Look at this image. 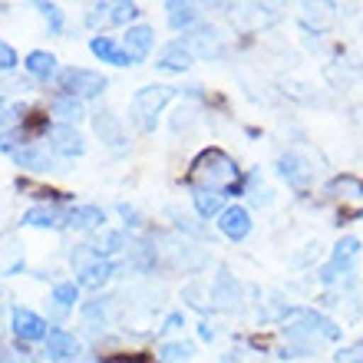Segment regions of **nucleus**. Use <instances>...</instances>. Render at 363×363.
Returning a JSON list of instances; mask_svg holds the SVG:
<instances>
[{
    "mask_svg": "<svg viewBox=\"0 0 363 363\" xmlns=\"http://www.w3.org/2000/svg\"><path fill=\"white\" fill-rule=\"evenodd\" d=\"M175 96V86H143L135 89L133 103H129V116H133V123L145 133H152L155 129V119L162 113L165 106L172 103Z\"/></svg>",
    "mask_w": 363,
    "mask_h": 363,
    "instance_id": "nucleus-3",
    "label": "nucleus"
},
{
    "mask_svg": "<svg viewBox=\"0 0 363 363\" xmlns=\"http://www.w3.org/2000/svg\"><path fill=\"white\" fill-rule=\"evenodd\" d=\"M89 50H93L96 60H103V63H113V67H133V60L129 53L123 50V43L113 37H93L89 40Z\"/></svg>",
    "mask_w": 363,
    "mask_h": 363,
    "instance_id": "nucleus-17",
    "label": "nucleus"
},
{
    "mask_svg": "<svg viewBox=\"0 0 363 363\" xmlns=\"http://www.w3.org/2000/svg\"><path fill=\"white\" fill-rule=\"evenodd\" d=\"M218 228L225 238L231 241H245L251 235V215L248 208H241V205H228V208L218 215Z\"/></svg>",
    "mask_w": 363,
    "mask_h": 363,
    "instance_id": "nucleus-12",
    "label": "nucleus"
},
{
    "mask_svg": "<svg viewBox=\"0 0 363 363\" xmlns=\"http://www.w3.org/2000/svg\"><path fill=\"white\" fill-rule=\"evenodd\" d=\"M191 357H195V344H189V340H172V344L159 347V363H182Z\"/></svg>",
    "mask_w": 363,
    "mask_h": 363,
    "instance_id": "nucleus-27",
    "label": "nucleus"
},
{
    "mask_svg": "<svg viewBox=\"0 0 363 363\" xmlns=\"http://www.w3.org/2000/svg\"><path fill=\"white\" fill-rule=\"evenodd\" d=\"M17 63H20V60H17V50L0 40V73H10V69L17 67Z\"/></svg>",
    "mask_w": 363,
    "mask_h": 363,
    "instance_id": "nucleus-33",
    "label": "nucleus"
},
{
    "mask_svg": "<svg viewBox=\"0 0 363 363\" xmlns=\"http://www.w3.org/2000/svg\"><path fill=\"white\" fill-rule=\"evenodd\" d=\"M103 221H106V211L99 208V205H79V208L69 211V225L79 231H96V228H103Z\"/></svg>",
    "mask_w": 363,
    "mask_h": 363,
    "instance_id": "nucleus-21",
    "label": "nucleus"
},
{
    "mask_svg": "<svg viewBox=\"0 0 363 363\" xmlns=\"http://www.w3.org/2000/svg\"><path fill=\"white\" fill-rule=\"evenodd\" d=\"M169 10V27L172 30H191L199 23V7L195 4H165Z\"/></svg>",
    "mask_w": 363,
    "mask_h": 363,
    "instance_id": "nucleus-23",
    "label": "nucleus"
},
{
    "mask_svg": "<svg viewBox=\"0 0 363 363\" xmlns=\"http://www.w3.org/2000/svg\"><path fill=\"white\" fill-rule=\"evenodd\" d=\"M109 304H113V297H96L83 307V320H86L89 330H99V327L109 324Z\"/></svg>",
    "mask_w": 363,
    "mask_h": 363,
    "instance_id": "nucleus-25",
    "label": "nucleus"
},
{
    "mask_svg": "<svg viewBox=\"0 0 363 363\" xmlns=\"http://www.w3.org/2000/svg\"><path fill=\"white\" fill-rule=\"evenodd\" d=\"M191 50L182 43V40H175V43H169V47L159 53V60H155V67L162 69V73H185V69L191 67Z\"/></svg>",
    "mask_w": 363,
    "mask_h": 363,
    "instance_id": "nucleus-16",
    "label": "nucleus"
},
{
    "mask_svg": "<svg viewBox=\"0 0 363 363\" xmlns=\"http://www.w3.org/2000/svg\"><path fill=\"white\" fill-rule=\"evenodd\" d=\"M152 47H155V30H152V27H145V23H135V27L125 30L123 50L129 53V60H133V63H143V60L152 53Z\"/></svg>",
    "mask_w": 363,
    "mask_h": 363,
    "instance_id": "nucleus-11",
    "label": "nucleus"
},
{
    "mask_svg": "<svg viewBox=\"0 0 363 363\" xmlns=\"http://www.w3.org/2000/svg\"><path fill=\"white\" fill-rule=\"evenodd\" d=\"M182 43L191 50V57L215 60V57L225 53V40H221V33L215 27H208V23H195V27L189 30V37L182 40Z\"/></svg>",
    "mask_w": 363,
    "mask_h": 363,
    "instance_id": "nucleus-6",
    "label": "nucleus"
},
{
    "mask_svg": "<svg viewBox=\"0 0 363 363\" xmlns=\"http://www.w3.org/2000/svg\"><path fill=\"white\" fill-rule=\"evenodd\" d=\"M191 175L201 182V189L208 191H231L238 185V165L231 155H225L221 149H205L191 165Z\"/></svg>",
    "mask_w": 363,
    "mask_h": 363,
    "instance_id": "nucleus-2",
    "label": "nucleus"
},
{
    "mask_svg": "<svg viewBox=\"0 0 363 363\" xmlns=\"http://www.w3.org/2000/svg\"><path fill=\"white\" fill-rule=\"evenodd\" d=\"M317 258H320V241H314V245H307V251H304V255H297L294 264L301 268V264H311V261H317Z\"/></svg>",
    "mask_w": 363,
    "mask_h": 363,
    "instance_id": "nucleus-37",
    "label": "nucleus"
},
{
    "mask_svg": "<svg viewBox=\"0 0 363 363\" xmlns=\"http://www.w3.org/2000/svg\"><path fill=\"white\" fill-rule=\"evenodd\" d=\"M93 129H96V135H99L106 145H113V149H123V145H125L123 123H119V119H116L109 109H103V113L93 116Z\"/></svg>",
    "mask_w": 363,
    "mask_h": 363,
    "instance_id": "nucleus-18",
    "label": "nucleus"
},
{
    "mask_svg": "<svg viewBox=\"0 0 363 363\" xmlns=\"http://www.w3.org/2000/svg\"><path fill=\"white\" fill-rule=\"evenodd\" d=\"M334 363H363V340H357L350 347H340L334 354Z\"/></svg>",
    "mask_w": 363,
    "mask_h": 363,
    "instance_id": "nucleus-32",
    "label": "nucleus"
},
{
    "mask_svg": "<svg viewBox=\"0 0 363 363\" xmlns=\"http://www.w3.org/2000/svg\"><path fill=\"white\" fill-rule=\"evenodd\" d=\"M10 155H13V162H17L20 169H30V172H50V169H53V155L33 143L23 145V149H13Z\"/></svg>",
    "mask_w": 363,
    "mask_h": 363,
    "instance_id": "nucleus-19",
    "label": "nucleus"
},
{
    "mask_svg": "<svg viewBox=\"0 0 363 363\" xmlns=\"http://www.w3.org/2000/svg\"><path fill=\"white\" fill-rule=\"evenodd\" d=\"M277 172L281 179H287V185H294V189H307L311 182H314V165L307 162L301 152H284L277 159Z\"/></svg>",
    "mask_w": 363,
    "mask_h": 363,
    "instance_id": "nucleus-9",
    "label": "nucleus"
},
{
    "mask_svg": "<svg viewBox=\"0 0 363 363\" xmlns=\"http://www.w3.org/2000/svg\"><path fill=\"white\" fill-rule=\"evenodd\" d=\"M284 334L297 350L311 354L317 344H334V340H340L344 327H337L330 317L317 314V311H297L291 320H284Z\"/></svg>",
    "mask_w": 363,
    "mask_h": 363,
    "instance_id": "nucleus-1",
    "label": "nucleus"
},
{
    "mask_svg": "<svg viewBox=\"0 0 363 363\" xmlns=\"http://www.w3.org/2000/svg\"><path fill=\"white\" fill-rule=\"evenodd\" d=\"M43 344H47V360H53V363H63L79 354V340L69 330H63V327H53Z\"/></svg>",
    "mask_w": 363,
    "mask_h": 363,
    "instance_id": "nucleus-13",
    "label": "nucleus"
},
{
    "mask_svg": "<svg viewBox=\"0 0 363 363\" xmlns=\"http://www.w3.org/2000/svg\"><path fill=\"white\" fill-rule=\"evenodd\" d=\"M99 363H152L145 354H113V357H103Z\"/></svg>",
    "mask_w": 363,
    "mask_h": 363,
    "instance_id": "nucleus-35",
    "label": "nucleus"
},
{
    "mask_svg": "<svg viewBox=\"0 0 363 363\" xmlns=\"http://www.w3.org/2000/svg\"><path fill=\"white\" fill-rule=\"evenodd\" d=\"M53 304H57V311H69V307H77L79 301V287L77 281H63V284L53 287V297H50Z\"/></svg>",
    "mask_w": 363,
    "mask_h": 363,
    "instance_id": "nucleus-28",
    "label": "nucleus"
},
{
    "mask_svg": "<svg viewBox=\"0 0 363 363\" xmlns=\"http://www.w3.org/2000/svg\"><path fill=\"white\" fill-rule=\"evenodd\" d=\"M119 215H123L125 218V225H129V228H139V225H143V215H139V208H135V205H119Z\"/></svg>",
    "mask_w": 363,
    "mask_h": 363,
    "instance_id": "nucleus-34",
    "label": "nucleus"
},
{
    "mask_svg": "<svg viewBox=\"0 0 363 363\" xmlns=\"http://www.w3.org/2000/svg\"><path fill=\"white\" fill-rule=\"evenodd\" d=\"M191 201H195V211L201 218H211V215H221V205H225V195L221 191H208V189H195L191 191Z\"/></svg>",
    "mask_w": 363,
    "mask_h": 363,
    "instance_id": "nucleus-22",
    "label": "nucleus"
},
{
    "mask_svg": "<svg viewBox=\"0 0 363 363\" xmlns=\"http://www.w3.org/2000/svg\"><path fill=\"white\" fill-rule=\"evenodd\" d=\"M10 327H13V337L23 340V344L47 340V334H50V324L40 314H33L30 307H13V314H10Z\"/></svg>",
    "mask_w": 363,
    "mask_h": 363,
    "instance_id": "nucleus-7",
    "label": "nucleus"
},
{
    "mask_svg": "<svg viewBox=\"0 0 363 363\" xmlns=\"http://www.w3.org/2000/svg\"><path fill=\"white\" fill-rule=\"evenodd\" d=\"M195 123H199V109H195V106H179V109H175V119H172V133L191 129Z\"/></svg>",
    "mask_w": 363,
    "mask_h": 363,
    "instance_id": "nucleus-30",
    "label": "nucleus"
},
{
    "mask_svg": "<svg viewBox=\"0 0 363 363\" xmlns=\"http://www.w3.org/2000/svg\"><path fill=\"white\" fill-rule=\"evenodd\" d=\"M50 109L63 119V125H77L79 119H83V103L79 99H73V96H63L60 93L53 103H50Z\"/></svg>",
    "mask_w": 363,
    "mask_h": 363,
    "instance_id": "nucleus-24",
    "label": "nucleus"
},
{
    "mask_svg": "<svg viewBox=\"0 0 363 363\" xmlns=\"http://www.w3.org/2000/svg\"><path fill=\"white\" fill-rule=\"evenodd\" d=\"M199 334H201V340H215V330H211L208 324H201V327H199Z\"/></svg>",
    "mask_w": 363,
    "mask_h": 363,
    "instance_id": "nucleus-38",
    "label": "nucleus"
},
{
    "mask_svg": "<svg viewBox=\"0 0 363 363\" xmlns=\"http://www.w3.org/2000/svg\"><path fill=\"white\" fill-rule=\"evenodd\" d=\"M139 13H143L139 4H113L109 7V23H133Z\"/></svg>",
    "mask_w": 363,
    "mask_h": 363,
    "instance_id": "nucleus-29",
    "label": "nucleus"
},
{
    "mask_svg": "<svg viewBox=\"0 0 363 363\" xmlns=\"http://www.w3.org/2000/svg\"><path fill=\"white\" fill-rule=\"evenodd\" d=\"M23 67H27L30 77H37V79H53L57 77V57L47 53V50H33V53H27Z\"/></svg>",
    "mask_w": 363,
    "mask_h": 363,
    "instance_id": "nucleus-20",
    "label": "nucleus"
},
{
    "mask_svg": "<svg viewBox=\"0 0 363 363\" xmlns=\"http://www.w3.org/2000/svg\"><path fill=\"white\" fill-rule=\"evenodd\" d=\"M37 10L47 17V23H50L53 33H63V10H60L57 4H37Z\"/></svg>",
    "mask_w": 363,
    "mask_h": 363,
    "instance_id": "nucleus-31",
    "label": "nucleus"
},
{
    "mask_svg": "<svg viewBox=\"0 0 363 363\" xmlns=\"http://www.w3.org/2000/svg\"><path fill=\"white\" fill-rule=\"evenodd\" d=\"M211 304L218 311H238L241 307V284L228 268H221L211 281Z\"/></svg>",
    "mask_w": 363,
    "mask_h": 363,
    "instance_id": "nucleus-8",
    "label": "nucleus"
},
{
    "mask_svg": "<svg viewBox=\"0 0 363 363\" xmlns=\"http://www.w3.org/2000/svg\"><path fill=\"white\" fill-rule=\"evenodd\" d=\"M50 149L57 155H67V159H77V155L86 152V139L77 133V125H50Z\"/></svg>",
    "mask_w": 363,
    "mask_h": 363,
    "instance_id": "nucleus-10",
    "label": "nucleus"
},
{
    "mask_svg": "<svg viewBox=\"0 0 363 363\" xmlns=\"http://www.w3.org/2000/svg\"><path fill=\"white\" fill-rule=\"evenodd\" d=\"M123 248H129L123 231H103V235L89 245V251H93L96 258H109V255H116V251H123Z\"/></svg>",
    "mask_w": 363,
    "mask_h": 363,
    "instance_id": "nucleus-26",
    "label": "nucleus"
},
{
    "mask_svg": "<svg viewBox=\"0 0 363 363\" xmlns=\"http://www.w3.org/2000/svg\"><path fill=\"white\" fill-rule=\"evenodd\" d=\"M182 327H185V314H182V311H175V314L165 317L162 334H175V330H182Z\"/></svg>",
    "mask_w": 363,
    "mask_h": 363,
    "instance_id": "nucleus-36",
    "label": "nucleus"
},
{
    "mask_svg": "<svg viewBox=\"0 0 363 363\" xmlns=\"http://www.w3.org/2000/svg\"><path fill=\"white\" fill-rule=\"evenodd\" d=\"M116 274V261L109 258H93L86 261V268H79V277H77V287H89V291H99V287Z\"/></svg>",
    "mask_w": 363,
    "mask_h": 363,
    "instance_id": "nucleus-15",
    "label": "nucleus"
},
{
    "mask_svg": "<svg viewBox=\"0 0 363 363\" xmlns=\"http://www.w3.org/2000/svg\"><path fill=\"white\" fill-rule=\"evenodd\" d=\"M23 225L30 228H63L69 225V211L60 205H37V208L23 211Z\"/></svg>",
    "mask_w": 363,
    "mask_h": 363,
    "instance_id": "nucleus-14",
    "label": "nucleus"
},
{
    "mask_svg": "<svg viewBox=\"0 0 363 363\" xmlns=\"http://www.w3.org/2000/svg\"><path fill=\"white\" fill-rule=\"evenodd\" d=\"M357 258H360V238H354V235L340 238L334 245V255H330V261H327L324 268H320V281H324V284H340L344 277H350Z\"/></svg>",
    "mask_w": 363,
    "mask_h": 363,
    "instance_id": "nucleus-5",
    "label": "nucleus"
},
{
    "mask_svg": "<svg viewBox=\"0 0 363 363\" xmlns=\"http://www.w3.org/2000/svg\"><path fill=\"white\" fill-rule=\"evenodd\" d=\"M57 83L63 89V96H73V99H96V96H103L106 86H109V79L103 73H96V69H83V67H67L57 73Z\"/></svg>",
    "mask_w": 363,
    "mask_h": 363,
    "instance_id": "nucleus-4",
    "label": "nucleus"
}]
</instances>
